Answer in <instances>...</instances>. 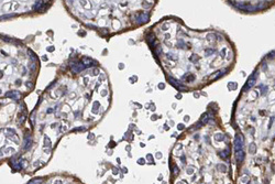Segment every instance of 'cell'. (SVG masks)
Listing matches in <instances>:
<instances>
[{"label": "cell", "mask_w": 275, "mask_h": 184, "mask_svg": "<svg viewBox=\"0 0 275 184\" xmlns=\"http://www.w3.org/2000/svg\"><path fill=\"white\" fill-rule=\"evenodd\" d=\"M149 20V13H141L140 16H139V18H138V21L139 22H146V21Z\"/></svg>", "instance_id": "1"}, {"label": "cell", "mask_w": 275, "mask_h": 184, "mask_svg": "<svg viewBox=\"0 0 275 184\" xmlns=\"http://www.w3.org/2000/svg\"><path fill=\"white\" fill-rule=\"evenodd\" d=\"M6 96L11 97V98H13V99L20 98V95H19V94L17 93V92H11V93H7V94H6Z\"/></svg>", "instance_id": "2"}, {"label": "cell", "mask_w": 275, "mask_h": 184, "mask_svg": "<svg viewBox=\"0 0 275 184\" xmlns=\"http://www.w3.org/2000/svg\"><path fill=\"white\" fill-rule=\"evenodd\" d=\"M255 82H256L255 78H251L250 80H248V83H247V85H245V87H244V89H247V88H251L252 86L255 84Z\"/></svg>", "instance_id": "3"}, {"label": "cell", "mask_w": 275, "mask_h": 184, "mask_svg": "<svg viewBox=\"0 0 275 184\" xmlns=\"http://www.w3.org/2000/svg\"><path fill=\"white\" fill-rule=\"evenodd\" d=\"M215 140L216 141H222L223 140V135L222 133H217L215 136Z\"/></svg>", "instance_id": "4"}, {"label": "cell", "mask_w": 275, "mask_h": 184, "mask_svg": "<svg viewBox=\"0 0 275 184\" xmlns=\"http://www.w3.org/2000/svg\"><path fill=\"white\" fill-rule=\"evenodd\" d=\"M221 73H222V71H219V72H217V73H216V74H215V75H212V76H211V77H210V79H215V78L219 77V76L221 75Z\"/></svg>", "instance_id": "5"}, {"label": "cell", "mask_w": 275, "mask_h": 184, "mask_svg": "<svg viewBox=\"0 0 275 184\" xmlns=\"http://www.w3.org/2000/svg\"><path fill=\"white\" fill-rule=\"evenodd\" d=\"M228 87H229V89H236V88H237V84L233 83L232 85H231V84H229Z\"/></svg>", "instance_id": "6"}, {"label": "cell", "mask_w": 275, "mask_h": 184, "mask_svg": "<svg viewBox=\"0 0 275 184\" xmlns=\"http://www.w3.org/2000/svg\"><path fill=\"white\" fill-rule=\"evenodd\" d=\"M250 151H251L252 153H254V151H255V145H254V143H252V145H251V148H250Z\"/></svg>", "instance_id": "7"}, {"label": "cell", "mask_w": 275, "mask_h": 184, "mask_svg": "<svg viewBox=\"0 0 275 184\" xmlns=\"http://www.w3.org/2000/svg\"><path fill=\"white\" fill-rule=\"evenodd\" d=\"M177 128H178V130H183V129H184V125H182V124L178 125V127H177Z\"/></svg>", "instance_id": "8"}, {"label": "cell", "mask_w": 275, "mask_h": 184, "mask_svg": "<svg viewBox=\"0 0 275 184\" xmlns=\"http://www.w3.org/2000/svg\"><path fill=\"white\" fill-rule=\"evenodd\" d=\"M164 87H165V86H164V84H160V85H158V88H162V89H163Z\"/></svg>", "instance_id": "9"}, {"label": "cell", "mask_w": 275, "mask_h": 184, "mask_svg": "<svg viewBox=\"0 0 275 184\" xmlns=\"http://www.w3.org/2000/svg\"><path fill=\"white\" fill-rule=\"evenodd\" d=\"M188 119H189V117H188V116L185 117V121H188Z\"/></svg>", "instance_id": "10"}]
</instances>
